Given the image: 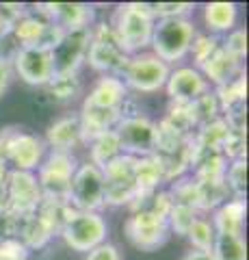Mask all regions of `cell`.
I'll use <instances>...</instances> for the list:
<instances>
[{
    "label": "cell",
    "instance_id": "cell-1",
    "mask_svg": "<svg viewBox=\"0 0 249 260\" xmlns=\"http://www.w3.org/2000/svg\"><path fill=\"white\" fill-rule=\"evenodd\" d=\"M197 35V26L193 18H167L156 20L152 30L150 52L156 54L167 65H178L189 56L193 37Z\"/></svg>",
    "mask_w": 249,
    "mask_h": 260
},
{
    "label": "cell",
    "instance_id": "cell-2",
    "mask_svg": "<svg viewBox=\"0 0 249 260\" xmlns=\"http://www.w3.org/2000/svg\"><path fill=\"white\" fill-rule=\"evenodd\" d=\"M154 22L156 20L146 11L143 3H126L113 11V20L109 24L113 26L124 50L128 54H136L150 50Z\"/></svg>",
    "mask_w": 249,
    "mask_h": 260
},
{
    "label": "cell",
    "instance_id": "cell-3",
    "mask_svg": "<svg viewBox=\"0 0 249 260\" xmlns=\"http://www.w3.org/2000/svg\"><path fill=\"white\" fill-rule=\"evenodd\" d=\"M89 32L91 37L85 63H89V68L100 76H122L130 54L119 44L113 26L106 22H93Z\"/></svg>",
    "mask_w": 249,
    "mask_h": 260
},
{
    "label": "cell",
    "instance_id": "cell-4",
    "mask_svg": "<svg viewBox=\"0 0 249 260\" xmlns=\"http://www.w3.org/2000/svg\"><path fill=\"white\" fill-rule=\"evenodd\" d=\"M169 72H171V65H167L156 54L146 50V52H136L128 56V63L119 78L124 80L128 91L156 93L160 89H165Z\"/></svg>",
    "mask_w": 249,
    "mask_h": 260
},
{
    "label": "cell",
    "instance_id": "cell-5",
    "mask_svg": "<svg viewBox=\"0 0 249 260\" xmlns=\"http://www.w3.org/2000/svg\"><path fill=\"white\" fill-rule=\"evenodd\" d=\"M76 154H65V152H48L42 165L37 167L35 178L42 189L44 200H54V202H67L69 195V184L72 176H74L78 167Z\"/></svg>",
    "mask_w": 249,
    "mask_h": 260
},
{
    "label": "cell",
    "instance_id": "cell-6",
    "mask_svg": "<svg viewBox=\"0 0 249 260\" xmlns=\"http://www.w3.org/2000/svg\"><path fill=\"white\" fill-rule=\"evenodd\" d=\"M59 237L63 243L78 254H87L93 247L102 245L109 237V223L102 213H85V210H74L69 219L63 223Z\"/></svg>",
    "mask_w": 249,
    "mask_h": 260
},
{
    "label": "cell",
    "instance_id": "cell-7",
    "mask_svg": "<svg viewBox=\"0 0 249 260\" xmlns=\"http://www.w3.org/2000/svg\"><path fill=\"white\" fill-rule=\"evenodd\" d=\"M67 204L74 210L85 213H100L104 208V174L93 162H78L72 176Z\"/></svg>",
    "mask_w": 249,
    "mask_h": 260
},
{
    "label": "cell",
    "instance_id": "cell-8",
    "mask_svg": "<svg viewBox=\"0 0 249 260\" xmlns=\"http://www.w3.org/2000/svg\"><path fill=\"white\" fill-rule=\"evenodd\" d=\"M11 32L22 48H39V50L52 52V48L59 44V39L65 30L59 28L57 24H52L48 20V15L42 11V7L35 5L20 15V20L11 26Z\"/></svg>",
    "mask_w": 249,
    "mask_h": 260
},
{
    "label": "cell",
    "instance_id": "cell-9",
    "mask_svg": "<svg viewBox=\"0 0 249 260\" xmlns=\"http://www.w3.org/2000/svg\"><path fill=\"white\" fill-rule=\"evenodd\" d=\"M48 148L42 137L30 135L26 130L11 128V135L7 139L5 154L3 158L7 160L9 169L15 172H37V167L42 165V160L46 158Z\"/></svg>",
    "mask_w": 249,
    "mask_h": 260
},
{
    "label": "cell",
    "instance_id": "cell-10",
    "mask_svg": "<svg viewBox=\"0 0 249 260\" xmlns=\"http://www.w3.org/2000/svg\"><path fill=\"white\" fill-rule=\"evenodd\" d=\"M5 200H7L5 213H11L18 217H26V215L37 213L44 195L37 184L35 174L11 169L9 176H7V182H5Z\"/></svg>",
    "mask_w": 249,
    "mask_h": 260
},
{
    "label": "cell",
    "instance_id": "cell-11",
    "mask_svg": "<svg viewBox=\"0 0 249 260\" xmlns=\"http://www.w3.org/2000/svg\"><path fill=\"white\" fill-rule=\"evenodd\" d=\"M115 135L122 143V152L128 156H150L154 154L156 143V121H152L148 115H132L119 119L115 126Z\"/></svg>",
    "mask_w": 249,
    "mask_h": 260
},
{
    "label": "cell",
    "instance_id": "cell-12",
    "mask_svg": "<svg viewBox=\"0 0 249 260\" xmlns=\"http://www.w3.org/2000/svg\"><path fill=\"white\" fill-rule=\"evenodd\" d=\"M124 232L126 239L141 251H156L171 237L169 228H167V219L143 213H130V217L124 223Z\"/></svg>",
    "mask_w": 249,
    "mask_h": 260
},
{
    "label": "cell",
    "instance_id": "cell-13",
    "mask_svg": "<svg viewBox=\"0 0 249 260\" xmlns=\"http://www.w3.org/2000/svg\"><path fill=\"white\" fill-rule=\"evenodd\" d=\"M89 28L63 32L59 44L54 46L52 52H50L54 74H72V72L80 70V65H83L87 59V50H89V37H91Z\"/></svg>",
    "mask_w": 249,
    "mask_h": 260
},
{
    "label": "cell",
    "instance_id": "cell-14",
    "mask_svg": "<svg viewBox=\"0 0 249 260\" xmlns=\"http://www.w3.org/2000/svg\"><path fill=\"white\" fill-rule=\"evenodd\" d=\"M210 85L204 74L193 65H175L169 72V78L165 83V91L169 95L171 104H191L199 95H204Z\"/></svg>",
    "mask_w": 249,
    "mask_h": 260
},
{
    "label": "cell",
    "instance_id": "cell-15",
    "mask_svg": "<svg viewBox=\"0 0 249 260\" xmlns=\"http://www.w3.org/2000/svg\"><path fill=\"white\" fill-rule=\"evenodd\" d=\"M13 74H18L24 83L30 87H46L54 76L52 54L50 50H39V48H22L11 61Z\"/></svg>",
    "mask_w": 249,
    "mask_h": 260
},
{
    "label": "cell",
    "instance_id": "cell-16",
    "mask_svg": "<svg viewBox=\"0 0 249 260\" xmlns=\"http://www.w3.org/2000/svg\"><path fill=\"white\" fill-rule=\"evenodd\" d=\"M44 143L48 152H65V154H74L76 148L85 145L78 113H67V115L59 117L57 121H52L46 130Z\"/></svg>",
    "mask_w": 249,
    "mask_h": 260
},
{
    "label": "cell",
    "instance_id": "cell-17",
    "mask_svg": "<svg viewBox=\"0 0 249 260\" xmlns=\"http://www.w3.org/2000/svg\"><path fill=\"white\" fill-rule=\"evenodd\" d=\"M48 20L63 30L89 28L93 24V7L85 3H44L39 5Z\"/></svg>",
    "mask_w": 249,
    "mask_h": 260
},
{
    "label": "cell",
    "instance_id": "cell-18",
    "mask_svg": "<svg viewBox=\"0 0 249 260\" xmlns=\"http://www.w3.org/2000/svg\"><path fill=\"white\" fill-rule=\"evenodd\" d=\"M130 98V91L124 85L119 76H100L91 85L89 93L85 95L83 104L93 109H106V111H122V104Z\"/></svg>",
    "mask_w": 249,
    "mask_h": 260
},
{
    "label": "cell",
    "instance_id": "cell-19",
    "mask_svg": "<svg viewBox=\"0 0 249 260\" xmlns=\"http://www.w3.org/2000/svg\"><path fill=\"white\" fill-rule=\"evenodd\" d=\"M210 221L219 234H236L245 237V223H247V200L230 198L223 202L219 208L210 213Z\"/></svg>",
    "mask_w": 249,
    "mask_h": 260
},
{
    "label": "cell",
    "instance_id": "cell-20",
    "mask_svg": "<svg viewBox=\"0 0 249 260\" xmlns=\"http://www.w3.org/2000/svg\"><path fill=\"white\" fill-rule=\"evenodd\" d=\"M199 72H202L204 78L208 80V85L217 89V87L230 83V80L236 78L238 74H243L245 68H243V61L234 59V56L228 54L223 48H219V50L199 68Z\"/></svg>",
    "mask_w": 249,
    "mask_h": 260
},
{
    "label": "cell",
    "instance_id": "cell-21",
    "mask_svg": "<svg viewBox=\"0 0 249 260\" xmlns=\"http://www.w3.org/2000/svg\"><path fill=\"white\" fill-rule=\"evenodd\" d=\"M202 20H204L206 32L223 37V35H228L230 30L236 28L238 7L234 3H208V5H204Z\"/></svg>",
    "mask_w": 249,
    "mask_h": 260
},
{
    "label": "cell",
    "instance_id": "cell-22",
    "mask_svg": "<svg viewBox=\"0 0 249 260\" xmlns=\"http://www.w3.org/2000/svg\"><path fill=\"white\" fill-rule=\"evenodd\" d=\"M165 184V174L160 167V160L150 154V156H139L134 160V186L139 193L156 191L163 189Z\"/></svg>",
    "mask_w": 249,
    "mask_h": 260
},
{
    "label": "cell",
    "instance_id": "cell-23",
    "mask_svg": "<svg viewBox=\"0 0 249 260\" xmlns=\"http://www.w3.org/2000/svg\"><path fill=\"white\" fill-rule=\"evenodd\" d=\"M173 206L171 195L167 189H156L148 193H136V198L130 202V213H143V215H154L160 219H167L169 210Z\"/></svg>",
    "mask_w": 249,
    "mask_h": 260
},
{
    "label": "cell",
    "instance_id": "cell-24",
    "mask_svg": "<svg viewBox=\"0 0 249 260\" xmlns=\"http://www.w3.org/2000/svg\"><path fill=\"white\" fill-rule=\"evenodd\" d=\"M87 150H89V162H93L95 167L104 169L111 160H115L117 156H122V143H119L115 130H109L100 137H95L93 141L87 143Z\"/></svg>",
    "mask_w": 249,
    "mask_h": 260
},
{
    "label": "cell",
    "instance_id": "cell-25",
    "mask_svg": "<svg viewBox=\"0 0 249 260\" xmlns=\"http://www.w3.org/2000/svg\"><path fill=\"white\" fill-rule=\"evenodd\" d=\"M83 78H80L78 72H72V74H54L50 78V83L46 85V91L48 95L52 98L54 102H61V104H67V102H74L76 98L83 95Z\"/></svg>",
    "mask_w": 249,
    "mask_h": 260
},
{
    "label": "cell",
    "instance_id": "cell-26",
    "mask_svg": "<svg viewBox=\"0 0 249 260\" xmlns=\"http://www.w3.org/2000/svg\"><path fill=\"white\" fill-rule=\"evenodd\" d=\"M197 182V213L208 215L228 202L232 195L226 186V180H195Z\"/></svg>",
    "mask_w": 249,
    "mask_h": 260
},
{
    "label": "cell",
    "instance_id": "cell-27",
    "mask_svg": "<svg viewBox=\"0 0 249 260\" xmlns=\"http://www.w3.org/2000/svg\"><path fill=\"white\" fill-rule=\"evenodd\" d=\"M18 239H20L24 245L28 247V251H30V249H44L48 243L54 239V234H52L50 228H48V225L42 221V217H39L37 213H33V215H26V217L22 219Z\"/></svg>",
    "mask_w": 249,
    "mask_h": 260
},
{
    "label": "cell",
    "instance_id": "cell-28",
    "mask_svg": "<svg viewBox=\"0 0 249 260\" xmlns=\"http://www.w3.org/2000/svg\"><path fill=\"white\" fill-rule=\"evenodd\" d=\"M215 95L219 100V107H221V115L226 111H232L236 107H243L245 100H247V74H238L236 78H232L230 83L221 85L215 89Z\"/></svg>",
    "mask_w": 249,
    "mask_h": 260
},
{
    "label": "cell",
    "instance_id": "cell-29",
    "mask_svg": "<svg viewBox=\"0 0 249 260\" xmlns=\"http://www.w3.org/2000/svg\"><path fill=\"white\" fill-rule=\"evenodd\" d=\"M167 128H171L175 135L182 137V139H193L195 135V119H193V113H191V104H171L167 115L160 119Z\"/></svg>",
    "mask_w": 249,
    "mask_h": 260
},
{
    "label": "cell",
    "instance_id": "cell-30",
    "mask_svg": "<svg viewBox=\"0 0 249 260\" xmlns=\"http://www.w3.org/2000/svg\"><path fill=\"white\" fill-rule=\"evenodd\" d=\"M210 251H212L215 260H247L245 237H236V234H219L217 232Z\"/></svg>",
    "mask_w": 249,
    "mask_h": 260
},
{
    "label": "cell",
    "instance_id": "cell-31",
    "mask_svg": "<svg viewBox=\"0 0 249 260\" xmlns=\"http://www.w3.org/2000/svg\"><path fill=\"white\" fill-rule=\"evenodd\" d=\"M217 237V230L210 221L208 215H197L195 221L191 223L189 232H187V239L191 243V249H197V251H210L212 249V243Z\"/></svg>",
    "mask_w": 249,
    "mask_h": 260
},
{
    "label": "cell",
    "instance_id": "cell-32",
    "mask_svg": "<svg viewBox=\"0 0 249 260\" xmlns=\"http://www.w3.org/2000/svg\"><path fill=\"white\" fill-rule=\"evenodd\" d=\"M191 113H193V119H195L197 128L221 117V107H219V100H217L212 87L204 95H199L195 102H191Z\"/></svg>",
    "mask_w": 249,
    "mask_h": 260
},
{
    "label": "cell",
    "instance_id": "cell-33",
    "mask_svg": "<svg viewBox=\"0 0 249 260\" xmlns=\"http://www.w3.org/2000/svg\"><path fill=\"white\" fill-rule=\"evenodd\" d=\"M134 156L122 154L115 160H111L106 167L102 169L104 174V182L106 184H126V182H134Z\"/></svg>",
    "mask_w": 249,
    "mask_h": 260
},
{
    "label": "cell",
    "instance_id": "cell-34",
    "mask_svg": "<svg viewBox=\"0 0 249 260\" xmlns=\"http://www.w3.org/2000/svg\"><path fill=\"white\" fill-rule=\"evenodd\" d=\"M219 48H221V37L210 35V32H197L193 37V44L189 50V56L193 59V68L199 70Z\"/></svg>",
    "mask_w": 249,
    "mask_h": 260
},
{
    "label": "cell",
    "instance_id": "cell-35",
    "mask_svg": "<svg viewBox=\"0 0 249 260\" xmlns=\"http://www.w3.org/2000/svg\"><path fill=\"white\" fill-rule=\"evenodd\" d=\"M223 180H226V186L232 198L247 200V158L230 160Z\"/></svg>",
    "mask_w": 249,
    "mask_h": 260
},
{
    "label": "cell",
    "instance_id": "cell-36",
    "mask_svg": "<svg viewBox=\"0 0 249 260\" xmlns=\"http://www.w3.org/2000/svg\"><path fill=\"white\" fill-rule=\"evenodd\" d=\"M146 11L154 20H167V18H191L195 5L191 3H143Z\"/></svg>",
    "mask_w": 249,
    "mask_h": 260
},
{
    "label": "cell",
    "instance_id": "cell-37",
    "mask_svg": "<svg viewBox=\"0 0 249 260\" xmlns=\"http://www.w3.org/2000/svg\"><path fill=\"white\" fill-rule=\"evenodd\" d=\"M199 213L195 208L191 206H180V204H173L169 215H167V228H169V232H175L178 237H187L191 223L195 221V217Z\"/></svg>",
    "mask_w": 249,
    "mask_h": 260
},
{
    "label": "cell",
    "instance_id": "cell-38",
    "mask_svg": "<svg viewBox=\"0 0 249 260\" xmlns=\"http://www.w3.org/2000/svg\"><path fill=\"white\" fill-rule=\"evenodd\" d=\"M221 48L228 54H232L238 61H245L247 56V30L243 26H236L234 30H230L228 35L221 37Z\"/></svg>",
    "mask_w": 249,
    "mask_h": 260
},
{
    "label": "cell",
    "instance_id": "cell-39",
    "mask_svg": "<svg viewBox=\"0 0 249 260\" xmlns=\"http://www.w3.org/2000/svg\"><path fill=\"white\" fill-rule=\"evenodd\" d=\"M221 152L228 160L247 158V133H240V130H228V137L221 145Z\"/></svg>",
    "mask_w": 249,
    "mask_h": 260
},
{
    "label": "cell",
    "instance_id": "cell-40",
    "mask_svg": "<svg viewBox=\"0 0 249 260\" xmlns=\"http://www.w3.org/2000/svg\"><path fill=\"white\" fill-rule=\"evenodd\" d=\"M30 251L20 239L0 237V260H28Z\"/></svg>",
    "mask_w": 249,
    "mask_h": 260
},
{
    "label": "cell",
    "instance_id": "cell-41",
    "mask_svg": "<svg viewBox=\"0 0 249 260\" xmlns=\"http://www.w3.org/2000/svg\"><path fill=\"white\" fill-rule=\"evenodd\" d=\"M85 260H122V251H119L117 245H113V243L104 241L102 245L93 247L91 251H87Z\"/></svg>",
    "mask_w": 249,
    "mask_h": 260
},
{
    "label": "cell",
    "instance_id": "cell-42",
    "mask_svg": "<svg viewBox=\"0 0 249 260\" xmlns=\"http://www.w3.org/2000/svg\"><path fill=\"white\" fill-rule=\"evenodd\" d=\"M11 76H13V70H11V63H7L0 59V95L7 91V87L11 83Z\"/></svg>",
    "mask_w": 249,
    "mask_h": 260
},
{
    "label": "cell",
    "instance_id": "cell-43",
    "mask_svg": "<svg viewBox=\"0 0 249 260\" xmlns=\"http://www.w3.org/2000/svg\"><path fill=\"white\" fill-rule=\"evenodd\" d=\"M182 260H215L212 251H197V249H191L182 256Z\"/></svg>",
    "mask_w": 249,
    "mask_h": 260
},
{
    "label": "cell",
    "instance_id": "cell-44",
    "mask_svg": "<svg viewBox=\"0 0 249 260\" xmlns=\"http://www.w3.org/2000/svg\"><path fill=\"white\" fill-rule=\"evenodd\" d=\"M9 165H7L5 158H0V189H5V182H7V176H9Z\"/></svg>",
    "mask_w": 249,
    "mask_h": 260
},
{
    "label": "cell",
    "instance_id": "cell-45",
    "mask_svg": "<svg viewBox=\"0 0 249 260\" xmlns=\"http://www.w3.org/2000/svg\"><path fill=\"white\" fill-rule=\"evenodd\" d=\"M3 30H7V26L3 24V20H0V32H3Z\"/></svg>",
    "mask_w": 249,
    "mask_h": 260
}]
</instances>
